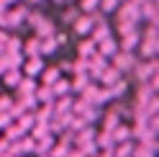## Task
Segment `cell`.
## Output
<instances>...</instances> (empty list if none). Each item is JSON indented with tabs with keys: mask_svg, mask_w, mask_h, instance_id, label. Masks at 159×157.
I'll use <instances>...</instances> for the list:
<instances>
[{
	"mask_svg": "<svg viewBox=\"0 0 159 157\" xmlns=\"http://www.w3.org/2000/svg\"><path fill=\"white\" fill-rule=\"evenodd\" d=\"M134 77L139 80V85L141 83H149L152 77H157L159 75V62H157V57H152V59H139L136 64H134Z\"/></svg>",
	"mask_w": 159,
	"mask_h": 157,
	"instance_id": "cell-1",
	"label": "cell"
},
{
	"mask_svg": "<svg viewBox=\"0 0 159 157\" xmlns=\"http://www.w3.org/2000/svg\"><path fill=\"white\" fill-rule=\"evenodd\" d=\"M116 16H118V23H136V26H139V21H141V16H139V8L131 3V0H126L123 5L118 3Z\"/></svg>",
	"mask_w": 159,
	"mask_h": 157,
	"instance_id": "cell-2",
	"label": "cell"
},
{
	"mask_svg": "<svg viewBox=\"0 0 159 157\" xmlns=\"http://www.w3.org/2000/svg\"><path fill=\"white\" fill-rule=\"evenodd\" d=\"M111 59H113V67H118L121 72L134 70V64H136V57H134V52H128V49H118Z\"/></svg>",
	"mask_w": 159,
	"mask_h": 157,
	"instance_id": "cell-3",
	"label": "cell"
},
{
	"mask_svg": "<svg viewBox=\"0 0 159 157\" xmlns=\"http://www.w3.org/2000/svg\"><path fill=\"white\" fill-rule=\"evenodd\" d=\"M136 46H139V57H141V59H152V57H157V49H159L157 39H152V36H141Z\"/></svg>",
	"mask_w": 159,
	"mask_h": 157,
	"instance_id": "cell-4",
	"label": "cell"
},
{
	"mask_svg": "<svg viewBox=\"0 0 159 157\" xmlns=\"http://www.w3.org/2000/svg\"><path fill=\"white\" fill-rule=\"evenodd\" d=\"M26 13H28V8H23V5H16V8H5V28H11V26H18V23H23V21H26Z\"/></svg>",
	"mask_w": 159,
	"mask_h": 157,
	"instance_id": "cell-5",
	"label": "cell"
},
{
	"mask_svg": "<svg viewBox=\"0 0 159 157\" xmlns=\"http://www.w3.org/2000/svg\"><path fill=\"white\" fill-rule=\"evenodd\" d=\"M72 28H75L77 36H90V31H93V16L90 13H80L72 21Z\"/></svg>",
	"mask_w": 159,
	"mask_h": 157,
	"instance_id": "cell-6",
	"label": "cell"
},
{
	"mask_svg": "<svg viewBox=\"0 0 159 157\" xmlns=\"http://www.w3.org/2000/svg\"><path fill=\"white\" fill-rule=\"evenodd\" d=\"M118 77H123V72L118 70V67H113V64H105L103 72L98 75V83H100V85H111V83L118 80Z\"/></svg>",
	"mask_w": 159,
	"mask_h": 157,
	"instance_id": "cell-7",
	"label": "cell"
},
{
	"mask_svg": "<svg viewBox=\"0 0 159 157\" xmlns=\"http://www.w3.org/2000/svg\"><path fill=\"white\" fill-rule=\"evenodd\" d=\"M108 36H113V34H111V26L105 23V18H103V21H95L93 23V31H90V39L98 44V41H103V39H108Z\"/></svg>",
	"mask_w": 159,
	"mask_h": 157,
	"instance_id": "cell-8",
	"label": "cell"
},
{
	"mask_svg": "<svg viewBox=\"0 0 159 157\" xmlns=\"http://www.w3.org/2000/svg\"><path fill=\"white\" fill-rule=\"evenodd\" d=\"M44 70V62H41V57H26V62H23V75L28 77H39V72Z\"/></svg>",
	"mask_w": 159,
	"mask_h": 157,
	"instance_id": "cell-9",
	"label": "cell"
},
{
	"mask_svg": "<svg viewBox=\"0 0 159 157\" xmlns=\"http://www.w3.org/2000/svg\"><path fill=\"white\" fill-rule=\"evenodd\" d=\"M116 52H118V44H116L113 36H108V39H103V41H98V54H103L105 59H111Z\"/></svg>",
	"mask_w": 159,
	"mask_h": 157,
	"instance_id": "cell-10",
	"label": "cell"
},
{
	"mask_svg": "<svg viewBox=\"0 0 159 157\" xmlns=\"http://www.w3.org/2000/svg\"><path fill=\"white\" fill-rule=\"evenodd\" d=\"M21 54L23 57H41V39H39V36L28 39V41L21 46Z\"/></svg>",
	"mask_w": 159,
	"mask_h": 157,
	"instance_id": "cell-11",
	"label": "cell"
},
{
	"mask_svg": "<svg viewBox=\"0 0 159 157\" xmlns=\"http://www.w3.org/2000/svg\"><path fill=\"white\" fill-rule=\"evenodd\" d=\"M98 52V44L93 39H82V41L77 44V57H85V59H90V57Z\"/></svg>",
	"mask_w": 159,
	"mask_h": 157,
	"instance_id": "cell-12",
	"label": "cell"
},
{
	"mask_svg": "<svg viewBox=\"0 0 159 157\" xmlns=\"http://www.w3.org/2000/svg\"><path fill=\"white\" fill-rule=\"evenodd\" d=\"M111 136H113V142H126V139H131V126L118 121L113 129H111Z\"/></svg>",
	"mask_w": 159,
	"mask_h": 157,
	"instance_id": "cell-13",
	"label": "cell"
},
{
	"mask_svg": "<svg viewBox=\"0 0 159 157\" xmlns=\"http://www.w3.org/2000/svg\"><path fill=\"white\" fill-rule=\"evenodd\" d=\"M116 142H113V136H111V129H103V131H98L95 134V147L98 150H111Z\"/></svg>",
	"mask_w": 159,
	"mask_h": 157,
	"instance_id": "cell-14",
	"label": "cell"
},
{
	"mask_svg": "<svg viewBox=\"0 0 159 157\" xmlns=\"http://www.w3.org/2000/svg\"><path fill=\"white\" fill-rule=\"evenodd\" d=\"M105 88H108V93H111V98H123V95H126V88H128V83H126V77H118L116 83L105 85Z\"/></svg>",
	"mask_w": 159,
	"mask_h": 157,
	"instance_id": "cell-15",
	"label": "cell"
},
{
	"mask_svg": "<svg viewBox=\"0 0 159 157\" xmlns=\"http://www.w3.org/2000/svg\"><path fill=\"white\" fill-rule=\"evenodd\" d=\"M34 142H36V152H49V150H52V144L57 142V134L46 131L44 136H39V139H34Z\"/></svg>",
	"mask_w": 159,
	"mask_h": 157,
	"instance_id": "cell-16",
	"label": "cell"
},
{
	"mask_svg": "<svg viewBox=\"0 0 159 157\" xmlns=\"http://www.w3.org/2000/svg\"><path fill=\"white\" fill-rule=\"evenodd\" d=\"M16 147H18V152H21V155H34L36 152L34 136H21V139H16Z\"/></svg>",
	"mask_w": 159,
	"mask_h": 157,
	"instance_id": "cell-17",
	"label": "cell"
},
{
	"mask_svg": "<svg viewBox=\"0 0 159 157\" xmlns=\"http://www.w3.org/2000/svg\"><path fill=\"white\" fill-rule=\"evenodd\" d=\"M49 88H52V95H54V98L69 95V90H72V88H69V83H67V80H62V77H57V80L49 85Z\"/></svg>",
	"mask_w": 159,
	"mask_h": 157,
	"instance_id": "cell-18",
	"label": "cell"
},
{
	"mask_svg": "<svg viewBox=\"0 0 159 157\" xmlns=\"http://www.w3.org/2000/svg\"><path fill=\"white\" fill-rule=\"evenodd\" d=\"M39 77H41V85H52L57 77H62V72H59V67H44Z\"/></svg>",
	"mask_w": 159,
	"mask_h": 157,
	"instance_id": "cell-19",
	"label": "cell"
},
{
	"mask_svg": "<svg viewBox=\"0 0 159 157\" xmlns=\"http://www.w3.org/2000/svg\"><path fill=\"white\" fill-rule=\"evenodd\" d=\"M34 95H36V103H52V101H54L52 88H49V85H36Z\"/></svg>",
	"mask_w": 159,
	"mask_h": 157,
	"instance_id": "cell-20",
	"label": "cell"
},
{
	"mask_svg": "<svg viewBox=\"0 0 159 157\" xmlns=\"http://www.w3.org/2000/svg\"><path fill=\"white\" fill-rule=\"evenodd\" d=\"M0 131H3V136H5L8 142H16V139H21V136H23V129H21L18 124H13V121L8 124L5 129H0Z\"/></svg>",
	"mask_w": 159,
	"mask_h": 157,
	"instance_id": "cell-21",
	"label": "cell"
},
{
	"mask_svg": "<svg viewBox=\"0 0 159 157\" xmlns=\"http://www.w3.org/2000/svg\"><path fill=\"white\" fill-rule=\"evenodd\" d=\"M72 75H75V80L69 83V88H72L75 93H80V90H82V88H85L87 83H93V80H90V75H87V72H72Z\"/></svg>",
	"mask_w": 159,
	"mask_h": 157,
	"instance_id": "cell-22",
	"label": "cell"
},
{
	"mask_svg": "<svg viewBox=\"0 0 159 157\" xmlns=\"http://www.w3.org/2000/svg\"><path fill=\"white\" fill-rule=\"evenodd\" d=\"M36 28H39V34H36L39 39H44V36H52V34L57 31V26H54L52 21H49V18H41V21L36 23Z\"/></svg>",
	"mask_w": 159,
	"mask_h": 157,
	"instance_id": "cell-23",
	"label": "cell"
},
{
	"mask_svg": "<svg viewBox=\"0 0 159 157\" xmlns=\"http://www.w3.org/2000/svg\"><path fill=\"white\" fill-rule=\"evenodd\" d=\"M3 77H5V85L8 88H16L18 83H21V72H18V67H11V70H3Z\"/></svg>",
	"mask_w": 159,
	"mask_h": 157,
	"instance_id": "cell-24",
	"label": "cell"
},
{
	"mask_svg": "<svg viewBox=\"0 0 159 157\" xmlns=\"http://www.w3.org/2000/svg\"><path fill=\"white\" fill-rule=\"evenodd\" d=\"M57 49H59V44H57L54 34H52V36H44V39H41V54H54Z\"/></svg>",
	"mask_w": 159,
	"mask_h": 157,
	"instance_id": "cell-25",
	"label": "cell"
},
{
	"mask_svg": "<svg viewBox=\"0 0 159 157\" xmlns=\"http://www.w3.org/2000/svg\"><path fill=\"white\" fill-rule=\"evenodd\" d=\"M16 124L21 126L23 131H28V129H31V126L36 124V119H34V113H31V111H23L21 116H18V121H16Z\"/></svg>",
	"mask_w": 159,
	"mask_h": 157,
	"instance_id": "cell-26",
	"label": "cell"
},
{
	"mask_svg": "<svg viewBox=\"0 0 159 157\" xmlns=\"http://www.w3.org/2000/svg\"><path fill=\"white\" fill-rule=\"evenodd\" d=\"M21 46H23V41H21L18 36H8V41H5V46H3V52L16 54V52H21Z\"/></svg>",
	"mask_w": 159,
	"mask_h": 157,
	"instance_id": "cell-27",
	"label": "cell"
},
{
	"mask_svg": "<svg viewBox=\"0 0 159 157\" xmlns=\"http://www.w3.org/2000/svg\"><path fill=\"white\" fill-rule=\"evenodd\" d=\"M118 121H121V116H118V108H116V106H113V108H111V111L105 113V121H103V129H113V126H116Z\"/></svg>",
	"mask_w": 159,
	"mask_h": 157,
	"instance_id": "cell-28",
	"label": "cell"
},
{
	"mask_svg": "<svg viewBox=\"0 0 159 157\" xmlns=\"http://www.w3.org/2000/svg\"><path fill=\"white\" fill-rule=\"evenodd\" d=\"M121 0H98V11L100 13H113Z\"/></svg>",
	"mask_w": 159,
	"mask_h": 157,
	"instance_id": "cell-29",
	"label": "cell"
},
{
	"mask_svg": "<svg viewBox=\"0 0 159 157\" xmlns=\"http://www.w3.org/2000/svg\"><path fill=\"white\" fill-rule=\"evenodd\" d=\"M80 13H95L98 11V0H80Z\"/></svg>",
	"mask_w": 159,
	"mask_h": 157,
	"instance_id": "cell-30",
	"label": "cell"
},
{
	"mask_svg": "<svg viewBox=\"0 0 159 157\" xmlns=\"http://www.w3.org/2000/svg\"><path fill=\"white\" fill-rule=\"evenodd\" d=\"M77 16H80V11H77V8H67V11H64V16H62V21H64V23H72Z\"/></svg>",
	"mask_w": 159,
	"mask_h": 157,
	"instance_id": "cell-31",
	"label": "cell"
},
{
	"mask_svg": "<svg viewBox=\"0 0 159 157\" xmlns=\"http://www.w3.org/2000/svg\"><path fill=\"white\" fill-rule=\"evenodd\" d=\"M13 106V98L11 95H0V111H8Z\"/></svg>",
	"mask_w": 159,
	"mask_h": 157,
	"instance_id": "cell-32",
	"label": "cell"
},
{
	"mask_svg": "<svg viewBox=\"0 0 159 157\" xmlns=\"http://www.w3.org/2000/svg\"><path fill=\"white\" fill-rule=\"evenodd\" d=\"M8 144H11V142H8V139H5V136H0V155H3V152L8 150Z\"/></svg>",
	"mask_w": 159,
	"mask_h": 157,
	"instance_id": "cell-33",
	"label": "cell"
},
{
	"mask_svg": "<svg viewBox=\"0 0 159 157\" xmlns=\"http://www.w3.org/2000/svg\"><path fill=\"white\" fill-rule=\"evenodd\" d=\"M0 75H3V64H0Z\"/></svg>",
	"mask_w": 159,
	"mask_h": 157,
	"instance_id": "cell-34",
	"label": "cell"
},
{
	"mask_svg": "<svg viewBox=\"0 0 159 157\" xmlns=\"http://www.w3.org/2000/svg\"><path fill=\"white\" fill-rule=\"evenodd\" d=\"M0 54H3V44H0Z\"/></svg>",
	"mask_w": 159,
	"mask_h": 157,
	"instance_id": "cell-35",
	"label": "cell"
},
{
	"mask_svg": "<svg viewBox=\"0 0 159 157\" xmlns=\"http://www.w3.org/2000/svg\"><path fill=\"white\" fill-rule=\"evenodd\" d=\"M31 3H39V0H31Z\"/></svg>",
	"mask_w": 159,
	"mask_h": 157,
	"instance_id": "cell-36",
	"label": "cell"
},
{
	"mask_svg": "<svg viewBox=\"0 0 159 157\" xmlns=\"http://www.w3.org/2000/svg\"><path fill=\"white\" fill-rule=\"evenodd\" d=\"M8 3H13V0H8Z\"/></svg>",
	"mask_w": 159,
	"mask_h": 157,
	"instance_id": "cell-37",
	"label": "cell"
},
{
	"mask_svg": "<svg viewBox=\"0 0 159 157\" xmlns=\"http://www.w3.org/2000/svg\"><path fill=\"white\" fill-rule=\"evenodd\" d=\"M57 3H62V0H57Z\"/></svg>",
	"mask_w": 159,
	"mask_h": 157,
	"instance_id": "cell-38",
	"label": "cell"
}]
</instances>
